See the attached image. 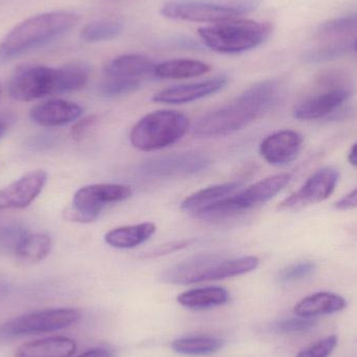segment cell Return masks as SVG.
Here are the masks:
<instances>
[{
  "mask_svg": "<svg viewBox=\"0 0 357 357\" xmlns=\"http://www.w3.org/2000/svg\"><path fill=\"white\" fill-rule=\"evenodd\" d=\"M230 299L228 291L220 287H207L190 289L178 296L180 305L189 310H209L228 303Z\"/></svg>",
  "mask_w": 357,
  "mask_h": 357,
  "instance_id": "22",
  "label": "cell"
},
{
  "mask_svg": "<svg viewBox=\"0 0 357 357\" xmlns=\"http://www.w3.org/2000/svg\"><path fill=\"white\" fill-rule=\"evenodd\" d=\"M156 230V225L153 222H142L112 229L105 234L104 239L107 245L115 249H134L148 241Z\"/></svg>",
  "mask_w": 357,
  "mask_h": 357,
  "instance_id": "21",
  "label": "cell"
},
{
  "mask_svg": "<svg viewBox=\"0 0 357 357\" xmlns=\"http://www.w3.org/2000/svg\"><path fill=\"white\" fill-rule=\"evenodd\" d=\"M316 264L312 261H302L291 264L287 268H283L278 275L279 282L291 283L296 281L303 280L307 277L312 276L316 272Z\"/></svg>",
  "mask_w": 357,
  "mask_h": 357,
  "instance_id": "30",
  "label": "cell"
},
{
  "mask_svg": "<svg viewBox=\"0 0 357 357\" xmlns=\"http://www.w3.org/2000/svg\"><path fill=\"white\" fill-rule=\"evenodd\" d=\"M75 308H52L22 314L0 326V339L54 333L73 326L81 320Z\"/></svg>",
  "mask_w": 357,
  "mask_h": 357,
  "instance_id": "11",
  "label": "cell"
},
{
  "mask_svg": "<svg viewBox=\"0 0 357 357\" xmlns=\"http://www.w3.org/2000/svg\"><path fill=\"white\" fill-rule=\"evenodd\" d=\"M291 180L289 174H279L258 181L236 195H229L204 208L195 216L202 220H216L253 209L276 197Z\"/></svg>",
  "mask_w": 357,
  "mask_h": 357,
  "instance_id": "8",
  "label": "cell"
},
{
  "mask_svg": "<svg viewBox=\"0 0 357 357\" xmlns=\"http://www.w3.org/2000/svg\"><path fill=\"white\" fill-rule=\"evenodd\" d=\"M337 342L339 340L335 335L325 337L300 352L297 357H329L337 348Z\"/></svg>",
  "mask_w": 357,
  "mask_h": 357,
  "instance_id": "32",
  "label": "cell"
},
{
  "mask_svg": "<svg viewBox=\"0 0 357 357\" xmlns=\"http://www.w3.org/2000/svg\"><path fill=\"white\" fill-rule=\"evenodd\" d=\"M335 207L340 210L356 209L357 208V188L348 193L343 199L337 201Z\"/></svg>",
  "mask_w": 357,
  "mask_h": 357,
  "instance_id": "36",
  "label": "cell"
},
{
  "mask_svg": "<svg viewBox=\"0 0 357 357\" xmlns=\"http://www.w3.org/2000/svg\"><path fill=\"white\" fill-rule=\"evenodd\" d=\"M47 174L42 169L29 172L0 190V210L24 209L43 190Z\"/></svg>",
  "mask_w": 357,
  "mask_h": 357,
  "instance_id": "14",
  "label": "cell"
},
{
  "mask_svg": "<svg viewBox=\"0 0 357 357\" xmlns=\"http://www.w3.org/2000/svg\"><path fill=\"white\" fill-rule=\"evenodd\" d=\"M340 173L325 167L314 173L297 191L280 204V209L299 210L328 199L339 182Z\"/></svg>",
  "mask_w": 357,
  "mask_h": 357,
  "instance_id": "13",
  "label": "cell"
},
{
  "mask_svg": "<svg viewBox=\"0 0 357 357\" xmlns=\"http://www.w3.org/2000/svg\"><path fill=\"white\" fill-rule=\"evenodd\" d=\"M89 69L81 63L59 68L43 65L19 67L10 77L8 92L19 102H33L46 96L79 91L87 85Z\"/></svg>",
  "mask_w": 357,
  "mask_h": 357,
  "instance_id": "2",
  "label": "cell"
},
{
  "mask_svg": "<svg viewBox=\"0 0 357 357\" xmlns=\"http://www.w3.org/2000/svg\"><path fill=\"white\" fill-rule=\"evenodd\" d=\"M354 85L347 73L337 69L317 75L314 91L296 106L294 116L300 121L322 119L351 98Z\"/></svg>",
  "mask_w": 357,
  "mask_h": 357,
  "instance_id": "6",
  "label": "cell"
},
{
  "mask_svg": "<svg viewBox=\"0 0 357 357\" xmlns=\"http://www.w3.org/2000/svg\"><path fill=\"white\" fill-rule=\"evenodd\" d=\"M132 195V188L123 184H93L82 187L73 195L65 218L70 222L89 224L98 220L102 209L111 204L121 203Z\"/></svg>",
  "mask_w": 357,
  "mask_h": 357,
  "instance_id": "10",
  "label": "cell"
},
{
  "mask_svg": "<svg viewBox=\"0 0 357 357\" xmlns=\"http://www.w3.org/2000/svg\"><path fill=\"white\" fill-rule=\"evenodd\" d=\"M210 160L199 153H178L144 161L140 171L149 177H185L205 171Z\"/></svg>",
  "mask_w": 357,
  "mask_h": 357,
  "instance_id": "12",
  "label": "cell"
},
{
  "mask_svg": "<svg viewBox=\"0 0 357 357\" xmlns=\"http://www.w3.org/2000/svg\"><path fill=\"white\" fill-rule=\"evenodd\" d=\"M142 81L139 79H121V77H106L100 83L98 91L105 98H115L132 93L142 87Z\"/></svg>",
  "mask_w": 357,
  "mask_h": 357,
  "instance_id": "28",
  "label": "cell"
},
{
  "mask_svg": "<svg viewBox=\"0 0 357 357\" xmlns=\"http://www.w3.org/2000/svg\"><path fill=\"white\" fill-rule=\"evenodd\" d=\"M211 70L207 63L192 59H176L156 64L155 77L165 79H191L201 77Z\"/></svg>",
  "mask_w": 357,
  "mask_h": 357,
  "instance_id": "23",
  "label": "cell"
},
{
  "mask_svg": "<svg viewBox=\"0 0 357 357\" xmlns=\"http://www.w3.org/2000/svg\"><path fill=\"white\" fill-rule=\"evenodd\" d=\"M349 42H340V43L331 44L326 47L320 48L317 52H312L310 54L308 59L312 61H324L328 59L337 58L345 54L348 50H350Z\"/></svg>",
  "mask_w": 357,
  "mask_h": 357,
  "instance_id": "33",
  "label": "cell"
},
{
  "mask_svg": "<svg viewBox=\"0 0 357 357\" xmlns=\"http://www.w3.org/2000/svg\"><path fill=\"white\" fill-rule=\"evenodd\" d=\"M302 146V137L297 132L283 130L271 134L260 144L262 158L272 165H284L295 160Z\"/></svg>",
  "mask_w": 357,
  "mask_h": 357,
  "instance_id": "16",
  "label": "cell"
},
{
  "mask_svg": "<svg viewBox=\"0 0 357 357\" xmlns=\"http://www.w3.org/2000/svg\"><path fill=\"white\" fill-rule=\"evenodd\" d=\"M224 346V342L210 335H195V337H182L172 343L174 351L183 356H210L220 351Z\"/></svg>",
  "mask_w": 357,
  "mask_h": 357,
  "instance_id": "26",
  "label": "cell"
},
{
  "mask_svg": "<svg viewBox=\"0 0 357 357\" xmlns=\"http://www.w3.org/2000/svg\"><path fill=\"white\" fill-rule=\"evenodd\" d=\"M281 93L282 86L275 79L255 84L232 102L202 116L193 127V135L222 137L241 131L272 110Z\"/></svg>",
  "mask_w": 357,
  "mask_h": 357,
  "instance_id": "1",
  "label": "cell"
},
{
  "mask_svg": "<svg viewBox=\"0 0 357 357\" xmlns=\"http://www.w3.org/2000/svg\"><path fill=\"white\" fill-rule=\"evenodd\" d=\"M52 241L48 235L33 233L25 235L16 245V255L19 259L29 264H37L50 255Z\"/></svg>",
  "mask_w": 357,
  "mask_h": 357,
  "instance_id": "25",
  "label": "cell"
},
{
  "mask_svg": "<svg viewBox=\"0 0 357 357\" xmlns=\"http://www.w3.org/2000/svg\"><path fill=\"white\" fill-rule=\"evenodd\" d=\"M357 26V16L344 17V18L335 19L321 25L318 31V37L325 38L341 37L347 35L356 29Z\"/></svg>",
  "mask_w": 357,
  "mask_h": 357,
  "instance_id": "29",
  "label": "cell"
},
{
  "mask_svg": "<svg viewBox=\"0 0 357 357\" xmlns=\"http://www.w3.org/2000/svg\"><path fill=\"white\" fill-rule=\"evenodd\" d=\"M189 129L186 115L176 110H158L142 117L130 132V142L142 152L173 146Z\"/></svg>",
  "mask_w": 357,
  "mask_h": 357,
  "instance_id": "7",
  "label": "cell"
},
{
  "mask_svg": "<svg viewBox=\"0 0 357 357\" xmlns=\"http://www.w3.org/2000/svg\"><path fill=\"white\" fill-rule=\"evenodd\" d=\"M79 16L70 12H50L19 23L0 43V60H10L40 47L73 29Z\"/></svg>",
  "mask_w": 357,
  "mask_h": 357,
  "instance_id": "3",
  "label": "cell"
},
{
  "mask_svg": "<svg viewBox=\"0 0 357 357\" xmlns=\"http://www.w3.org/2000/svg\"><path fill=\"white\" fill-rule=\"evenodd\" d=\"M125 23L119 18L102 19L94 21L84 27L81 38L88 43L108 41L119 37L123 31Z\"/></svg>",
  "mask_w": 357,
  "mask_h": 357,
  "instance_id": "27",
  "label": "cell"
},
{
  "mask_svg": "<svg viewBox=\"0 0 357 357\" xmlns=\"http://www.w3.org/2000/svg\"><path fill=\"white\" fill-rule=\"evenodd\" d=\"M347 307V301L337 294L321 291L302 299L295 306L296 316L316 318L324 314H337Z\"/></svg>",
  "mask_w": 357,
  "mask_h": 357,
  "instance_id": "20",
  "label": "cell"
},
{
  "mask_svg": "<svg viewBox=\"0 0 357 357\" xmlns=\"http://www.w3.org/2000/svg\"><path fill=\"white\" fill-rule=\"evenodd\" d=\"M256 6L255 0H239L230 3L205 0H174L163 4L161 14L174 20L213 24L238 18L253 10Z\"/></svg>",
  "mask_w": 357,
  "mask_h": 357,
  "instance_id": "9",
  "label": "cell"
},
{
  "mask_svg": "<svg viewBox=\"0 0 357 357\" xmlns=\"http://www.w3.org/2000/svg\"><path fill=\"white\" fill-rule=\"evenodd\" d=\"M317 325L314 318L297 316L296 318L284 319L272 325V331L278 333H304L310 331Z\"/></svg>",
  "mask_w": 357,
  "mask_h": 357,
  "instance_id": "31",
  "label": "cell"
},
{
  "mask_svg": "<svg viewBox=\"0 0 357 357\" xmlns=\"http://www.w3.org/2000/svg\"><path fill=\"white\" fill-rule=\"evenodd\" d=\"M6 123H4L2 119H0V138L3 136L4 132H6Z\"/></svg>",
  "mask_w": 357,
  "mask_h": 357,
  "instance_id": "39",
  "label": "cell"
},
{
  "mask_svg": "<svg viewBox=\"0 0 357 357\" xmlns=\"http://www.w3.org/2000/svg\"><path fill=\"white\" fill-rule=\"evenodd\" d=\"M156 64L139 54H123L111 60L104 68L106 77L139 79L155 77Z\"/></svg>",
  "mask_w": 357,
  "mask_h": 357,
  "instance_id": "18",
  "label": "cell"
},
{
  "mask_svg": "<svg viewBox=\"0 0 357 357\" xmlns=\"http://www.w3.org/2000/svg\"><path fill=\"white\" fill-rule=\"evenodd\" d=\"M259 266L255 256L226 258L212 254H203L189 258L167 268L161 280L171 284H193L206 281L222 280L248 274Z\"/></svg>",
  "mask_w": 357,
  "mask_h": 357,
  "instance_id": "4",
  "label": "cell"
},
{
  "mask_svg": "<svg viewBox=\"0 0 357 357\" xmlns=\"http://www.w3.org/2000/svg\"><path fill=\"white\" fill-rule=\"evenodd\" d=\"M272 33L270 23L230 19L199 29L203 43L220 54H239L261 45Z\"/></svg>",
  "mask_w": 357,
  "mask_h": 357,
  "instance_id": "5",
  "label": "cell"
},
{
  "mask_svg": "<svg viewBox=\"0 0 357 357\" xmlns=\"http://www.w3.org/2000/svg\"><path fill=\"white\" fill-rule=\"evenodd\" d=\"M226 77H216L199 83L174 86L154 94L155 102L169 105H183L207 98L222 90L227 85Z\"/></svg>",
  "mask_w": 357,
  "mask_h": 357,
  "instance_id": "15",
  "label": "cell"
},
{
  "mask_svg": "<svg viewBox=\"0 0 357 357\" xmlns=\"http://www.w3.org/2000/svg\"><path fill=\"white\" fill-rule=\"evenodd\" d=\"M75 357H114L110 350L105 349V348H94V349L88 350L83 352L79 356Z\"/></svg>",
  "mask_w": 357,
  "mask_h": 357,
  "instance_id": "37",
  "label": "cell"
},
{
  "mask_svg": "<svg viewBox=\"0 0 357 357\" xmlns=\"http://www.w3.org/2000/svg\"><path fill=\"white\" fill-rule=\"evenodd\" d=\"M77 343L66 337H50L22 344L15 351V357H73Z\"/></svg>",
  "mask_w": 357,
  "mask_h": 357,
  "instance_id": "19",
  "label": "cell"
},
{
  "mask_svg": "<svg viewBox=\"0 0 357 357\" xmlns=\"http://www.w3.org/2000/svg\"><path fill=\"white\" fill-rule=\"evenodd\" d=\"M354 50H356V52H357V39H356V41H354Z\"/></svg>",
  "mask_w": 357,
  "mask_h": 357,
  "instance_id": "40",
  "label": "cell"
},
{
  "mask_svg": "<svg viewBox=\"0 0 357 357\" xmlns=\"http://www.w3.org/2000/svg\"><path fill=\"white\" fill-rule=\"evenodd\" d=\"M0 96H1V86H0Z\"/></svg>",
  "mask_w": 357,
  "mask_h": 357,
  "instance_id": "41",
  "label": "cell"
},
{
  "mask_svg": "<svg viewBox=\"0 0 357 357\" xmlns=\"http://www.w3.org/2000/svg\"><path fill=\"white\" fill-rule=\"evenodd\" d=\"M82 114L83 108L75 102L52 100L33 106L29 112V117L33 123L41 127L54 128L73 123Z\"/></svg>",
  "mask_w": 357,
  "mask_h": 357,
  "instance_id": "17",
  "label": "cell"
},
{
  "mask_svg": "<svg viewBox=\"0 0 357 357\" xmlns=\"http://www.w3.org/2000/svg\"><path fill=\"white\" fill-rule=\"evenodd\" d=\"M348 160H349V162L351 163L352 165L357 167V144H354L351 150H350Z\"/></svg>",
  "mask_w": 357,
  "mask_h": 357,
  "instance_id": "38",
  "label": "cell"
},
{
  "mask_svg": "<svg viewBox=\"0 0 357 357\" xmlns=\"http://www.w3.org/2000/svg\"><path fill=\"white\" fill-rule=\"evenodd\" d=\"M98 123V117L96 116V115L81 119V121H77V123L73 126V129H71V137H73V140H77V142L83 139V138L91 131L92 128L96 127Z\"/></svg>",
  "mask_w": 357,
  "mask_h": 357,
  "instance_id": "35",
  "label": "cell"
},
{
  "mask_svg": "<svg viewBox=\"0 0 357 357\" xmlns=\"http://www.w3.org/2000/svg\"><path fill=\"white\" fill-rule=\"evenodd\" d=\"M239 185L241 184L238 182H228L201 189L186 197L181 204V208L184 211L190 212L195 215L204 208L232 195L238 188Z\"/></svg>",
  "mask_w": 357,
  "mask_h": 357,
  "instance_id": "24",
  "label": "cell"
},
{
  "mask_svg": "<svg viewBox=\"0 0 357 357\" xmlns=\"http://www.w3.org/2000/svg\"><path fill=\"white\" fill-rule=\"evenodd\" d=\"M193 239H186V241H172V243H165V245H158L155 249L144 253V258H157L161 256L167 255V254L175 253L180 250L189 247L193 243Z\"/></svg>",
  "mask_w": 357,
  "mask_h": 357,
  "instance_id": "34",
  "label": "cell"
}]
</instances>
